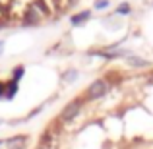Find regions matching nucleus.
<instances>
[{
	"label": "nucleus",
	"mask_w": 153,
	"mask_h": 149,
	"mask_svg": "<svg viewBox=\"0 0 153 149\" xmlns=\"http://www.w3.org/2000/svg\"><path fill=\"white\" fill-rule=\"evenodd\" d=\"M107 89H108V85L103 82V79H99V82H95L93 85L87 89V95L93 97V99H99V97H103V95L107 93Z\"/></svg>",
	"instance_id": "f257e3e1"
},
{
	"label": "nucleus",
	"mask_w": 153,
	"mask_h": 149,
	"mask_svg": "<svg viewBox=\"0 0 153 149\" xmlns=\"http://www.w3.org/2000/svg\"><path fill=\"white\" fill-rule=\"evenodd\" d=\"M82 108V101H74L62 110V120H72L74 116H78V110Z\"/></svg>",
	"instance_id": "f03ea898"
},
{
	"label": "nucleus",
	"mask_w": 153,
	"mask_h": 149,
	"mask_svg": "<svg viewBox=\"0 0 153 149\" xmlns=\"http://www.w3.org/2000/svg\"><path fill=\"white\" fill-rule=\"evenodd\" d=\"M4 145H8V149H22L23 145H25V136H18V138L6 139Z\"/></svg>",
	"instance_id": "7ed1b4c3"
},
{
	"label": "nucleus",
	"mask_w": 153,
	"mask_h": 149,
	"mask_svg": "<svg viewBox=\"0 0 153 149\" xmlns=\"http://www.w3.org/2000/svg\"><path fill=\"white\" fill-rule=\"evenodd\" d=\"M16 91H18V82L12 79L10 83H6V99H12L16 95Z\"/></svg>",
	"instance_id": "20e7f679"
},
{
	"label": "nucleus",
	"mask_w": 153,
	"mask_h": 149,
	"mask_svg": "<svg viewBox=\"0 0 153 149\" xmlns=\"http://www.w3.org/2000/svg\"><path fill=\"white\" fill-rule=\"evenodd\" d=\"M89 16H91L89 12H82V14H78V16H74V18H72V23H74V25H82V21H85Z\"/></svg>",
	"instance_id": "39448f33"
},
{
	"label": "nucleus",
	"mask_w": 153,
	"mask_h": 149,
	"mask_svg": "<svg viewBox=\"0 0 153 149\" xmlns=\"http://www.w3.org/2000/svg\"><path fill=\"white\" fill-rule=\"evenodd\" d=\"M130 64H134V66H147L149 62H146V60H142V58H136V56H130Z\"/></svg>",
	"instance_id": "423d86ee"
},
{
	"label": "nucleus",
	"mask_w": 153,
	"mask_h": 149,
	"mask_svg": "<svg viewBox=\"0 0 153 149\" xmlns=\"http://www.w3.org/2000/svg\"><path fill=\"white\" fill-rule=\"evenodd\" d=\"M22 76H23V68L18 66V68L14 70V74H12V78H14V82H19V78H22Z\"/></svg>",
	"instance_id": "0eeeda50"
},
{
	"label": "nucleus",
	"mask_w": 153,
	"mask_h": 149,
	"mask_svg": "<svg viewBox=\"0 0 153 149\" xmlns=\"http://www.w3.org/2000/svg\"><path fill=\"white\" fill-rule=\"evenodd\" d=\"M76 76H78V72H76V70H72V72H68V74L64 76V79H66V82H70V79H74Z\"/></svg>",
	"instance_id": "6e6552de"
},
{
	"label": "nucleus",
	"mask_w": 153,
	"mask_h": 149,
	"mask_svg": "<svg viewBox=\"0 0 153 149\" xmlns=\"http://www.w3.org/2000/svg\"><path fill=\"white\" fill-rule=\"evenodd\" d=\"M128 12H130V6H128V4H122V6L118 8V14H128Z\"/></svg>",
	"instance_id": "1a4fd4ad"
},
{
	"label": "nucleus",
	"mask_w": 153,
	"mask_h": 149,
	"mask_svg": "<svg viewBox=\"0 0 153 149\" xmlns=\"http://www.w3.org/2000/svg\"><path fill=\"white\" fill-rule=\"evenodd\" d=\"M0 97H6V83L0 82Z\"/></svg>",
	"instance_id": "9d476101"
},
{
	"label": "nucleus",
	"mask_w": 153,
	"mask_h": 149,
	"mask_svg": "<svg viewBox=\"0 0 153 149\" xmlns=\"http://www.w3.org/2000/svg\"><path fill=\"white\" fill-rule=\"evenodd\" d=\"M107 0H99V2H97V8H105V6H107Z\"/></svg>",
	"instance_id": "9b49d317"
},
{
	"label": "nucleus",
	"mask_w": 153,
	"mask_h": 149,
	"mask_svg": "<svg viewBox=\"0 0 153 149\" xmlns=\"http://www.w3.org/2000/svg\"><path fill=\"white\" fill-rule=\"evenodd\" d=\"M0 147H4V139H0Z\"/></svg>",
	"instance_id": "f8f14e48"
}]
</instances>
